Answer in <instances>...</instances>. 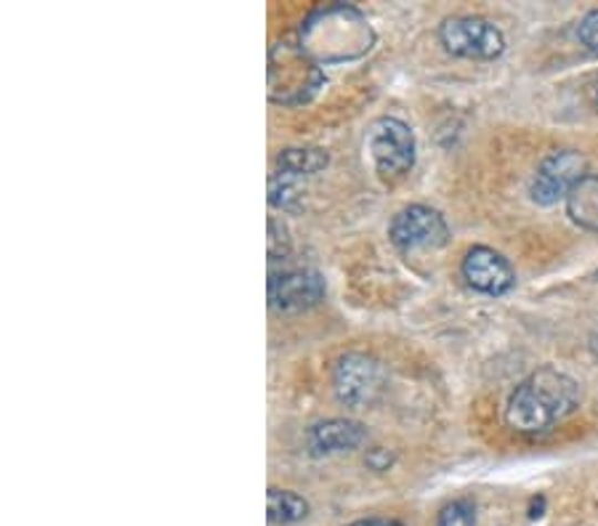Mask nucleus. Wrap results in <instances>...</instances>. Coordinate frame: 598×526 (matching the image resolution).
I'll use <instances>...</instances> for the list:
<instances>
[{
	"mask_svg": "<svg viewBox=\"0 0 598 526\" xmlns=\"http://www.w3.org/2000/svg\"><path fill=\"white\" fill-rule=\"evenodd\" d=\"M580 383L556 368H540L516 385L505 423L518 434H545L580 408Z\"/></svg>",
	"mask_w": 598,
	"mask_h": 526,
	"instance_id": "1",
	"label": "nucleus"
},
{
	"mask_svg": "<svg viewBox=\"0 0 598 526\" xmlns=\"http://www.w3.org/2000/svg\"><path fill=\"white\" fill-rule=\"evenodd\" d=\"M368 152L375 171L394 182L415 165V136L399 117H378L368 128Z\"/></svg>",
	"mask_w": 598,
	"mask_h": 526,
	"instance_id": "2",
	"label": "nucleus"
},
{
	"mask_svg": "<svg viewBox=\"0 0 598 526\" xmlns=\"http://www.w3.org/2000/svg\"><path fill=\"white\" fill-rule=\"evenodd\" d=\"M332 391L346 408H370L385 391V370L368 354H346L332 370Z\"/></svg>",
	"mask_w": 598,
	"mask_h": 526,
	"instance_id": "3",
	"label": "nucleus"
},
{
	"mask_svg": "<svg viewBox=\"0 0 598 526\" xmlns=\"http://www.w3.org/2000/svg\"><path fill=\"white\" fill-rule=\"evenodd\" d=\"M439 40L452 56L497 59L505 51V38L482 17H452L439 27Z\"/></svg>",
	"mask_w": 598,
	"mask_h": 526,
	"instance_id": "4",
	"label": "nucleus"
},
{
	"mask_svg": "<svg viewBox=\"0 0 598 526\" xmlns=\"http://www.w3.org/2000/svg\"><path fill=\"white\" fill-rule=\"evenodd\" d=\"M389 237L404 252L444 248L450 243V226L442 213L429 205H408L391 221Z\"/></svg>",
	"mask_w": 598,
	"mask_h": 526,
	"instance_id": "5",
	"label": "nucleus"
},
{
	"mask_svg": "<svg viewBox=\"0 0 598 526\" xmlns=\"http://www.w3.org/2000/svg\"><path fill=\"white\" fill-rule=\"evenodd\" d=\"M585 173V157L575 149H556L543 159L532 182V199L537 205H556L558 199H567Z\"/></svg>",
	"mask_w": 598,
	"mask_h": 526,
	"instance_id": "6",
	"label": "nucleus"
},
{
	"mask_svg": "<svg viewBox=\"0 0 598 526\" xmlns=\"http://www.w3.org/2000/svg\"><path fill=\"white\" fill-rule=\"evenodd\" d=\"M328 292L322 275L311 269H292L269 279V306L279 314H296L317 306Z\"/></svg>",
	"mask_w": 598,
	"mask_h": 526,
	"instance_id": "7",
	"label": "nucleus"
},
{
	"mask_svg": "<svg viewBox=\"0 0 598 526\" xmlns=\"http://www.w3.org/2000/svg\"><path fill=\"white\" fill-rule=\"evenodd\" d=\"M461 271L468 288L484 292V296H505L516 285V271L508 264V258H503L497 250L484 248V245L465 252Z\"/></svg>",
	"mask_w": 598,
	"mask_h": 526,
	"instance_id": "8",
	"label": "nucleus"
},
{
	"mask_svg": "<svg viewBox=\"0 0 598 526\" xmlns=\"http://www.w3.org/2000/svg\"><path fill=\"white\" fill-rule=\"evenodd\" d=\"M368 431L362 423L343 421V417H332L309 429V450L311 455H338V452H351L362 447Z\"/></svg>",
	"mask_w": 598,
	"mask_h": 526,
	"instance_id": "9",
	"label": "nucleus"
},
{
	"mask_svg": "<svg viewBox=\"0 0 598 526\" xmlns=\"http://www.w3.org/2000/svg\"><path fill=\"white\" fill-rule=\"evenodd\" d=\"M569 218L582 229L598 231V173H588L567 197Z\"/></svg>",
	"mask_w": 598,
	"mask_h": 526,
	"instance_id": "10",
	"label": "nucleus"
},
{
	"mask_svg": "<svg viewBox=\"0 0 598 526\" xmlns=\"http://www.w3.org/2000/svg\"><path fill=\"white\" fill-rule=\"evenodd\" d=\"M330 157L322 149H285L277 157V176L282 178H301V176H315V173L328 168Z\"/></svg>",
	"mask_w": 598,
	"mask_h": 526,
	"instance_id": "11",
	"label": "nucleus"
},
{
	"mask_svg": "<svg viewBox=\"0 0 598 526\" xmlns=\"http://www.w3.org/2000/svg\"><path fill=\"white\" fill-rule=\"evenodd\" d=\"M309 516V503L301 495L288 489H269V522L271 524H296Z\"/></svg>",
	"mask_w": 598,
	"mask_h": 526,
	"instance_id": "12",
	"label": "nucleus"
},
{
	"mask_svg": "<svg viewBox=\"0 0 598 526\" xmlns=\"http://www.w3.org/2000/svg\"><path fill=\"white\" fill-rule=\"evenodd\" d=\"M436 526H476V508L471 501H455L444 505Z\"/></svg>",
	"mask_w": 598,
	"mask_h": 526,
	"instance_id": "13",
	"label": "nucleus"
},
{
	"mask_svg": "<svg viewBox=\"0 0 598 526\" xmlns=\"http://www.w3.org/2000/svg\"><path fill=\"white\" fill-rule=\"evenodd\" d=\"M290 252V239H288V229L282 224H277L275 218L269 221V258L271 261H279Z\"/></svg>",
	"mask_w": 598,
	"mask_h": 526,
	"instance_id": "14",
	"label": "nucleus"
},
{
	"mask_svg": "<svg viewBox=\"0 0 598 526\" xmlns=\"http://www.w3.org/2000/svg\"><path fill=\"white\" fill-rule=\"evenodd\" d=\"M577 38L590 53H598V9L590 11L577 27Z\"/></svg>",
	"mask_w": 598,
	"mask_h": 526,
	"instance_id": "15",
	"label": "nucleus"
},
{
	"mask_svg": "<svg viewBox=\"0 0 598 526\" xmlns=\"http://www.w3.org/2000/svg\"><path fill=\"white\" fill-rule=\"evenodd\" d=\"M368 465L375 471H385L391 465V455H385L383 450H372L368 455Z\"/></svg>",
	"mask_w": 598,
	"mask_h": 526,
	"instance_id": "16",
	"label": "nucleus"
},
{
	"mask_svg": "<svg viewBox=\"0 0 598 526\" xmlns=\"http://www.w3.org/2000/svg\"><path fill=\"white\" fill-rule=\"evenodd\" d=\"M349 526H402L394 518H362V522H354Z\"/></svg>",
	"mask_w": 598,
	"mask_h": 526,
	"instance_id": "17",
	"label": "nucleus"
},
{
	"mask_svg": "<svg viewBox=\"0 0 598 526\" xmlns=\"http://www.w3.org/2000/svg\"><path fill=\"white\" fill-rule=\"evenodd\" d=\"M594 99H596V106H598V83H596V91H594Z\"/></svg>",
	"mask_w": 598,
	"mask_h": 526,
	"instance_id": "18",
	"label": "nucleus"
}]
</instances>
